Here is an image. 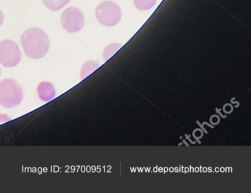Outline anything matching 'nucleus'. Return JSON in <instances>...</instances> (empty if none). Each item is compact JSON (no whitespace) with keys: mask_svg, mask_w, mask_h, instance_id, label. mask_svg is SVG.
<instances>
[{"mask_svg":"<svg viewBox=\"0 0 251 193\" xmlns=\"http://www.w3.org/2000/svg\"><path fill=\"white\" fill-rule=\"evenodd\" d=\"M25 54L32 59H41L47 54L50 41L44 30L37 27L25 30L21 38Z\"/></svg>","mask_w":251,"mask_h":193,"instance_id":"1","label":"nucleus"},{"mask_svg":"<svg viewBox=\"0 0 251 193\" xmlns=\"http://www.w3.org/2000/svg\"><path fill=\"white\" fill-rule=\"evenodd\" d=\"M24 97L22 87L17 81L5 79L0 82V105L5 108H13L21 104Z\"/></svg>","mask_w":251,"mask_h":193,"instance_id":"2","label":"nucleus"},{"mask_svg":"<svg viewBox=\"0 0 251 193\" xmlns=\"http://www.w3.org/2000/svg\"><path fill=\"white\" fill-rule=\"evenodd\" d=\"M95 15L100 24L105 26H114L121 20L122 10L117 3L106 0L97 7Z\"/></svg>","mask_w":251,"mask_h":193,"instance_id":"3","label":"nucleus"},{"mask_svg":"<svg viewBox=\"0 0 251 193\" xmlns=\"http://www.w3.org/2000/svg\"><path fill=\"white\" fill-rule=\"evenodd\" d=\"M22 60L19 46L12 40L0 42V64L5 67H14Z\"/></svg>","mask_w":251,"mask_h":193,"instance_id":"4","label":"nucleus"},{"mask_svg":"<svg viewBox=\"0 0 251 193\" xmlns=\"http://www.w3.org/2000/svg\"><path fill=\"white\" fill-rule=\"evenodd\" d=\"M61 22L66 31L74 33L80 31L83 28L85 18L79 8L76 7H69L61 15Z\"/></svg>","mask_w":251,"mask_h":193,"instance_id":"5","label":"nucleus"},{"mask_svg":"<svg viewBox=\"0 0 251 193\" xmlns=\"http://www.w3.org/2000/svg\"><path fill=\"white\" fill-rule=\"evenodd\" d=\"M39 98L43 101H49L55 96V89L50 82H43L39 84L37 89Z\"/></svg>","mask_w":251,"mask_h":193,"instance_id":"6","label":"nucleus"},{"mask_svg":"<svg viewBox=\"0 0 251 193\" xmlns=\"http://www.w3.org/2000/svg\"><path fill=\"white\" fill-rule=\"evenodd\" d=\"M100 64L96 61H88L85 62L82 66V70H81V73L80 76L82 79H85V77L88 76L90 74H92L94 71H96L99 68Z\"/></svg>","mask_w":251,"mask_h":193,"instance_id":"7","label":"nucleus"},{"mask_svg":"<svg viewBox=\"0 0 251 193\" xmlns=\"http://www.w3.org/2000/svg\"><path fill=\"white\" fill-rule=\"evenodd\" d=\"M70 0H43L48 8L52 11H60L63 7L67 5Z\"/></svg>","mask_w":251,"mask_h":193,"instance_id":"8","label":"nucleus"},{"mask_svg":"<svg viewBox=\"0 0 251 193\" xmlns=\"http://www.w3.org/2000/svg\"><path fill=\"white\" fill-rule=\"evenodd\" d=\"M157 0H133L134 6L140 11H148L155 6Z\"/></svg>","mask_w":251,"mask_h":193,"instance_id":"9","label":"nucleus"},{"mask_svg":"<svg viewBox=\"0 0 251 193\" xmlns=\"http://www.w3.org/2000/svg\"><path fill=\"white\" fill-rule=\"evenodd\" d=\"M122 45L119 43H113L106 46L104 51H103V58L106 61L109 60L110 57L114 55L115 53L117 52L122 48Z\"/></svg>","mask_w":251,"mask_h":193,"instance_id":"10","label":"nucleus"},{"mask_svg":"<svg viewBox=\"0 0 251 193\" xmlns=\"http://www.w3.org/2000/svg\"><path fill=\"white\" fill-rule=\"evenodd\" d=\"M4 22V15L3 12L0 10V26L3 24Z\"/></svg>","mask_w":251,"mask_h":193,"instance_id":"11","label":"nucleus"},{"mask_svg":"<svg viewBox=\"0 0 251 193\" xmlns=\"http://www.w3.org/2000/svg\"><path fill=\"white\" fill-rule=\"evenodd\" d=\"M0 75H1V70H0Z\"/></svg>","mask_w":251,"mask_h":193,"instance_id":"12","label":"nucleus"}]
</instances>
